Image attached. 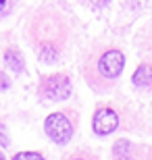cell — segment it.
<instances>
[{
    "label": "cell",
    "instance_id": "cell-1",
    "mask_svg": "<svg viewBox=\"0 0 152 160\" xmlns=\"http://www.w3.org/2000/svg\"><path fill=\"white\" fill-rule=\"evenodd\" d=\"M44 129H46L48 137L54 143H67L71 139V135H73V125H71V121L63 112L48 114L46 123H44Z\"/></svg>",
    "mask_w": 152,
    "mask_h": 160
},
{
    "label": "cell",
    "instance_id": "cell-2",
    "mask_svg": "<svg viewBox=\"0 0 152 160\" xmlns=\"http://www.w3.org/2000/svg\"><path fill=\"white\" fill-rule=\"evenodd\" d=\"M42 92H44V96L48 100L63 102L71 96V81L65 75H50L42 83Z\"/></svg>",
    "mask_w": 152,
    "mask_h": 160
},
{
    "label": "cell",
    "instance_id": "cell-3",
    "mask_svg": "<svg viewBox=\"0 0 152 160\" xmlns=\"http://www.w3.org/2000/svg\"><path fill=\"white\" fill-rule=\"evenodd\" d=\"M123 67H125V56L119 50H106L98 60V71L102 77L106 79H115L121 75Z\"/></svg>",
    "mask_w": 152,
    "mask_h": 160
},
{
    "label": "cell",
    "instance_id": "cell-4",
    "mask_svg": "<svg viewBox=\"0 0 152 160\" xmlns=\"http://www.w3.org/2000/svg\"><path fill=\"white\" fill-rule=\"evenodd\" d=\"M92 127H94V133L98 135H108L119 127V117L115 110L111 108H98L96 114H94V121H92Z\"/></svg>",
    "mask_w": 152,
    "mask_h": 160
},
{
    "label": "cell",
    "instance_id": "cell-5",
    "mask_svg": "<svg viewBox=\"0 0 152 160\" xmlns=\"http://www.w3.org/2000/svg\"><path fill=\"white\" fill-rule=\"evenodd\" d=\"M131 81H134L135 88H150V85H152V67L150 65L138 67V71L134 73Z\"/></svg>",
    "mask_w": 152,
    "mask_h": 160
},
{
    "label": "cell",
    "instance_id": "cell-6",
    "mask_svg": "<svg viewBox=\"0 0 152 160\" xmlns=\"http://www.w3.org/2000/svg\"><path fill=\"white\" fill-rule=\"evenodd\" d=\"M4 62H6V67H8L11 71H15V73H21L25 69L23 56H21L17 50H8V52L4 54Z\"/></svg>",
    "mask_w": 152,
    "mask_h": 160
},
{
    "label": "cell",
    "instance_id": "cell-7",
    "mask_svg": "<svg viewBox=\"0 0 152 160\" xmlns=\"http://www.w3.org/2000/svg\"><path fill=\"white\" fill-rule=\"evenodd\" d=\"M115 160H134L131 156V143L121 139L115 143Z\"/></svg>",
    "mask_w": 152,
    "mask_h": 160
},
{
    "label": "cell",
    "instance_id": "cell-8",
    "mask_svg": "<svg viewBox=\"0 0 152 160\" xmlns=\"http://www.w3.org/2000/svg\"><path fill=\"white\" fill-rule=\"evenodd\" d=\"M40 58L44 60V62H54V60H56V50H54L52 46H44L42 48Z\"/></svg>",
    "mask_w": 152,
    "mask_h": 160
},
{
    "label": "cell",
    "instance_id": "cell-9",
    "mask_svg": "<svg viewBox=\"0 0 152 160\" xmlns=\"http://www.w3.org/2000/svg\"><path fill=\"white\" fill-rule=\"evenodd\" d=\"M13 160H44L38 152H19Z\"/></svg>",
    "mask_w": 152,
    "mask_h": 160
},
{
    "label": "cell",
    "instance_id": "cell-10",
    "mask_svg": "<svg viewBox=\"0 0 152 160\" xmlns=\"http://www.w3.org/2000/svg\"><path fill=\"white\" fill-rule=\"evenodd\" d=\"M6 88H11V81H8L2 73H0V89H6Z\"/></svg>",
    "mask_w": 152,
    "mask_h": 160
},
{
    "label": "cell",
    "instance_id": "cell-11",
    "mask_svg": "<svg viewBox=\"0 0 152 160\" xmlns=\"http://www.w3.org/2000/svg\"><path fill=\"white\" fill-rule=\"evenodd\" d=\"M0 143H2V146H6V143H8V137H6V133H4V129H2V127H0Z\"/></svg>",
    "mask_w": 152,
    "mask_h": 160
},
{
    "label": "cell",
    "instance_id": "cell-12",
    "mask_svg": "<svg viewBox=\"0 0 152 160\" xmlns=\"http://www.w3.org/2000/svg\"><path fill=\"white\" fill-rule=\"evenodd\" d=\"M4 4H6V0H0V11L4 8Z\"/></svg>",
    "mask_w": 152,
    "mask_h": 160
},
{
    "label": "cell",
    "instance_id": "cell-13",
    "mask_svg": "<svg viewBox=\"0 0 152 160\" xmlns=\"http://www.w3.org/2000/svg\"><path fill=\"white\" fill-rule=\"evenodd\" d=\"M0 160H6V158H4V154H2V150H0Z\"/></svg>",
    "mask_w": 152,
    "mask_h": 160
},
{
    "label": "cell",
    "instance_id": "cell-14",
    "mask_svg": "<svg viewBox=\"0 0 152 160\" xmlns=\"http://www.w3.org/2000/svg\"><path fill=\"white\" fill-rule=\"evenodd\" d=\"M75 160H83V158H75Z\"/></svg>",
    "mask_w": 152,
    "mask_h": 160
}]
</instances>
